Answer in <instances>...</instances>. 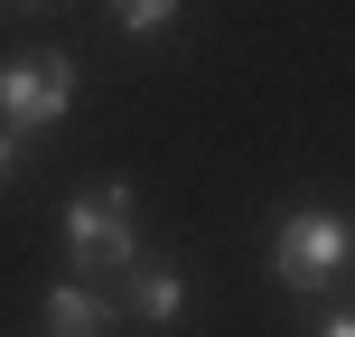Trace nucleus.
<instances>
[{
  "instance_id": "nucleus-5",
  "label": "nucleus",
  "mask_w": 355,
  "mask_h": 337,
  "mask_svg": "<svg viewBox=\"0 0 355 337\" xmlns=\"http://www.w3.org/2000/svg\"><path fill=\"white\" fill-rule=\"evenodd\" d=\"M131 309H141L150 328H168L178 309H187V281H178V263H131Z\"/></svg>"
},
{
  "instance_id": "nucleus-1",
  "label": "nucleus",
  "mask_w": 355,
  "mask_h": 337,
  "mask_svg": "<svg viewBox=\"0 0 355 337\" xmlns=\"http://www.w3.org/2000/svg\"><path fill=\"white\" fill-rule=\"evenodd\" d=\"M66 253H75V281H103V272L141 263V225H131V188H85L66 206Z\"/></svg>"
},
{
  "instance_id": "nucleus-4",
  "label": "nucleus",
  "mask_w": 355,
  "mask_h": 337,
  "mask_svg": "<svg viewBox=\"0 0 355 337\" xmlns=\"http://www.w3.org/2000/svg\"><path fill=\"white\" fill-rule=\"evenodd\" d=\"M112 328V300L94 281H56L47 290V337H103Z\"/></svg>"
},
{
  "instance_id": "nucleus-2",
  "label": "nucleus",
  "mask_w": 355,
  "mask_h": 337,
  "mask_svg": "<svg viewBox=\"0 0 355 337\" xmlns=\"http://www.w3.org/2000/svg\"><path fill=\"white\" fill-rule=\"evenodd\" d=\"M346 263H355V215H337V206H309V215H290V225L271 234V272H281L290 290L337 281Z\"/></svg>"
},
{
  "instance_id": "nucleus-6",
  "label": "nucleus",
  "mask_w": 355,
  "mask_h": 337,
  "mask_svg": "<svg viewBox=\"0 0 355 337\" xmlns=\"http://www.w3.org/2000/svg\"><path fill=\"white\" fill-rule=\"evenodd\" d=\"M112 19H122L131 38H150V28H168V19H178V0H112Z\"/></svg>"
},
{
  "instance_id": "nucleus-7",
  "label": "nucleus",
  "mask_w": 355,
  "mask_h": 337,
  "mask_svg": "<svg viewBox=\"0 0 355 337\" xmlns=\"http://www.w3.org/2000/svg\"><path fill=\"white\" fill-rule=\"evenodd\" d=\"M19 150H28V141H19V131H10V122H0V178H10V169H19Z\"/></svg>"
},
{
  "instance_id": "nucleus-3",
  "label": "nucleus",
  "mask_w": 355,
  "mask_h": 337,
  "mask_svg": "<svg viewBox=\"0 0 355 337\" xmlns=\"http://www.w3.org/2000/svg\"><path fill=\"white\" fill-rule=\"evenodd\" d=\"M66 104H75V66L66 56H10V66H0V122H10L19 141L47 131Z\"/></svg>"
},
{
  "instance_id": "nucleus-8",
  "label": "nucleus",
  "mask_w": 355,
  "mask_h": 337,
  "mask_svg": "<svg viewBox=\"0 0 355 337\" xmlns=\"http://www.w3.org/2000/svg\"><path fill=\"white\" fill-rule=\"evenodd\" d=\"M318 337H355V319H327V328H318Z\"/></svg>"
}]
</instances>
